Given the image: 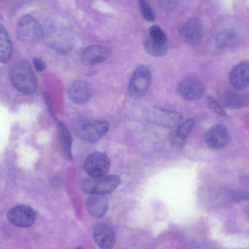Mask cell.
<instances>
[{"mask_svg":"<svg viewBox=\"0 0 249 249\" xmlns=\"http://www.w3.org/2000/svg\"><path fill=\"white\" fill-rule=\"evenodd\" d=\"M42 38L48 47L61 54L69 53L74 45V38L71 31L56 23H51L45 27Z\"/></svg>","mask_w":249,"mask_h":249,"instance_id":"1","label":"cell"},{"mask_svg":"<svg viewBox=\"0 0 249 249\" xmlns=\"http://www.w3.org/2000/svg\"><path fill=\"white\" fill-rule=\"evenodd\" d=\"M10 79L15 89L21 92L30 94L36 89L37 79L30 65L26 61L17 62L12 67Z\"/></svg>","mask_w":249,"mask_h":249,"instance_id":"2","label":"cell"},{"mask_svg":"<svg viewBox=\"0 0 249 249\" xmlns=\"http://www.w3.org/2000/svg\"><path fill=\"white\" fill-rule=\"evenodd\" d=\"M108 122L88 119H78L72 124L75 134L81 139L94 142L101 139L108 131Z\"/></svg>","mask_w":249,"mask_h":249,"instance_id":"3","label":"cell"},{"mask_svg":"<svg viewBox=\"0 0 249 249\" xmlns=\"http://www.w3.org/2000/svg\"><path fill=\"white\" fill-rule=\"evenodd\" d=\"M142 115L146 121L165 128H172L176 126L182 119L181 114L177 111L154 106L144 107Z\"/></svg>","mask_w":249,"mask_h":249,"instance_id":"4","label":"cell"},{"mask_svg":"<svg viewBox=\"0 0 249 249\" xmlns=\"http://www.w3.org/2000/svg\"><path fill=\"white\" fill-rule=\"evenodd\" d=\"M121 182L116 175H105L100 177H90L82 183L84 192L90 195H106L112 192Z\"/></svg>","mask_w":249,"mask_h":249,"instance_id":"5","label":"cell"},{"mask_svg":"<svg viewBox=\"0 0 249 249\" xmlns=\"http://www.w3.org/2000/svg\"><path fill=\"white\" fill-rule=\"evenodd\" d=\"M17 36L21 41L33 43L42 38L43 28L33 17L26 15L21 17L17 28Z\"/></svg>","mask_w":249,"mask_h":249,"instance_id":"6","label":"cell"},{"mask_svg":"<svg viewBox=\"0 0 249 249\" xmlns=\"http://www.w3.org/2000/svg\"><path fill=\"white\" fill-rule=\"evenodd\" d=\"M151 81V72L144 65L138 67L131 77L128 89L129 96L132 99L141 98L147 91Z\"/></svg>","mask_w":249,"mask_h":249,"instance_id":"7","label":"cell"},{"mask_svg":"<svg viewBox=\"0 0 249 249\" xmlns=\"http://www.w3.org/2000/svg\"><path fill=\"white\" fill-rule=\"evenodd\" d=\"M110 164V160L106 154L94 152L86 159L84 169L90 177H100L107 175Z\"/></svg>","mask_w":249,"mask_h":249,"instance_id":"8","label":"cell"},{"mask_svg":"<svg viewBox=\"0 0 249 249\" xmlns=\"http://www.w3.org/2000/svg\"><path fill=\"white\" fill-rule=\"evenodd\" d=\"M36 214L31 207L18 205L11 208L7 213V218L12 225L20 228L32 225L36 219Z\"/></svg>","mask_w":249,"mask_h":249,"instance_id":"9","label":"cell"},{"mask_svg":"<svg viewBox=\"0 0 249 249\" xmlns=\"http://www.w3.org/2000/svg\"><path fill=\"white\" fill-rule=\"evenodd\" d=\"M178 91L184 99L196 100L203 96L205 92V86L200 79L195 77H188L179 83Z\"/></svg>","mask_w":249,"mask_h":249,"instance_id":"10","label":"cell"},{"mask_svg":"<svg viewBox=\"0 0 249 249\" xmlns=\"http://www.w3.org/2000/svg\"><path fill=\"white\" fill-rule=\"evenodd\" d=\"M230 140L227 128L220 124L212 126L205 134V141L208 146L213 149H220L226 147Z\"/></svg>","mask_w":249,"mask_h":249,"instance_id":"11","label":"cell"},{"mask_svg":"<svg viewBox=\"0 0 249 249\" xmlns=\"http://www.w3.org/2000/svg\"><path fill=\"white\" fill-rule=\"evenodd\" d=\"M179 35L182 40L186 44L192 46L199 44L203 36L201 23L196 18L189 19L181 27Z\"/></svg>","mask_w":249,"mask_h":249,"instance_id":"12","label":"cell"},{"mask_svg":"<svg viewBox=\"0 0 249 249\" xmlns=\"http://www.w3.org/2000/svg\"><path fill=\"white\" fill-rule=\"evenodd\" d=\"M67 94L69 99L73 103L83 104L88 102L91 97V87L85 80H75L70 84Z\"/></svg>","mask_w":249,"mask_h":249,"instance_id":"13","label":"cell"},{"mask_svg":"<svg viewBox=\"0 0 249 249\" xmlns=\"http://www.w3.org/2000/svg\"><path fill=\"white\" fill-rule=\"evenodd\" d=\"M92 236L96 245L101 249H111L115 244L114 232L112 227L107 224L97 225L93 229Z\"/></svg>","mask_w":249,"mask_h":249,"instance_id":"14","label":"cell"},{"mask_svg":"<svg viewBox=\"0 0 249 249\" xmlns=\"http://www.w3.org/2000/svg\"><path fill=\"white\" fill-rule=\"evenodd\" d=\"M229 82L234 89L241 90L249 86V63L235 66L229 75Z\"/></svg>","mask_w":249,"mask_h":249,"instance_id":"15","label":"cell"},{"mask_svg":"<svg viewBox=\"0 0 249 249\" xmlns=\"http://www.w3.org/2000/svg\"><path fill=\"white\" fill-rule=\"evenodd\" d=\"M109 56L108 49L100 45H92L83 53L82 60L87 65H93L103 62Z\"/></svg>","mask_w":249,"mask_h":249,"instance_id":"16","label":"cell"},{"mask_svg":"<svg viewBox=\"0 0 249 249\" xmlns=\"http://www.w3.org/2000/svg\"><path fill=\"white\" fill-rule=\"evenodd\" d=\"M89 212L95 217H101L106 213L108 201L105 195H91L86 202Z\"/></svg>","mask_w":249,"mask_h":249,"instance_id":"17","label":"cell"},{"mask_svg":"<svg viewBox=\"0 0 249 249\" xmlns=\"http://www.w3.org/2000/svg\"><path fill=\"white\" fill-rule=\"evenodd\" d=\"M228 90L224 94V102L227 107L234 109L245 107L249 104V94Z\"/></svg>","mask_w":249,"mask_h":249,"instance_id":"18","label":"cell"},{"mask_svg":"<svg viewBox=\"0 0 249 249\" xmlns=\"http://www.w3.org/2000/svg\"><path fill=\"white\" fill-rule=\"evenodd\" d=\"M58 138L64 155L70 160H72L71 153L72 138L66 125L61 122H57Z\"/></svg>","mask_w":249,"mask_h":249,"instance_id":"19","label":"cell"},{"mask_svg":"<svg viewBox=\"0 0 249 249\" xmlns=\"http://www.w3.org/2000/svg\"><path fill=\"white\" fill-rule=\"evenodd\" d=\"M13 48L11 41L6 29L2 26L0 30V60L5 63L11 58Z\"/></svg>","mask_w":249,"mask_h":249,"instance_id":"20","label":"cell"},{"mask_svg":"<svg viewBox=\"0 0 249 249\" xmlns=\"http://www.w3.org/2000/svg\"><path fill=\"white\" fill-rule=\"evenodd\" d=\"M143 45L146 52L154 57H160L164 55L168 49L167 44H158L153 41L149 37L144 39Z\"/></svg>","mask_w":249,"mask_h":249,"instance_id":"21","label":"cell"},{"mask_svg":"<svg viewBox=\"0 0 249 249\" xmlns=\"http://www.w3.org/2000/svg\"><path fill=\"white\" fill-rule=\"evenodd\" d=\"M236 33L231 29H226L221 31L217 36L214 42L215 46L217 49L223 48L234 38Z\"/></svg>","mask_w":249,"mask_h":249,"instance_id":"22","label":"cell"},{"mask_svg":"<svg viewBox=\"0 0 249 249\" xmlns=\"http://www.w3.org/2000/svg\"><path fill=\"white\" fill-rule=\"evenodd\" d=\"M195 125L194 120L189 118L181 124L173 133L178 139L185 142Z\"/></svg>","mask_w":249,"mask_h":249,"instance_id":"23","label":"cell"},{"mask_svg":"<svg viewBox=\"0 0 249 249\" xmlns=\"http://www.w3.org/2000/svg\"><path fill=\"white\" fill-rule=\"evenodd\" d=\"M149 38L153 41L161 44L167 45L165 34L162 29L158 25H153L149 29Z\"/></svg>","mask_w":249,"mask_h":249,"instance_id":"24","label":"cell"},{"mask_svg":"<svg viewBox=\"0 0 249 249\" xmlns=\"http://www.w3.org/2000/svg\"><path fill=\"white\" fill-rule=\"evenodd\" d=\"M206 102L208 107L212 111L221 116L226 115V113L222 106L211 96L206 97Z\"/></svg>","mask_w":249,"mask_h":249,"instance_id":"25","label":"cell"},{"mask_svg":"<svg viewBox=\"0 0 249 249\" xmlns=\"http://www.w3.org/2000/svg\"><path fill=\"white\" fill-rule=\"evenodd\" d=\"M140 10L143 18L147 20L153 21L155 19L154 13L148 4L145 0H138Z\"/></svg>","mask_w":249,"mask_h":249,"instance_id":"26","label":"cell"},{"mask_svg":"<svg viewBox=\"0 0 249 249\" xmlns=\"http://www.w3.org/2000/svg\"><path fill=\"white\" fill-rule=\"evenodd\" d=\"M230 199L235 201L249 199V191L246 190H237L230 192Z\"/></svg>","mask_w":249,"mask_h":249,"instance_id":"27","label":"cell"},{"mask_svg":"<svg viewBox=\"0 0 249 249\" xmlns=\"http://www.w3.org/2000/svg\"><path fill=\"white\" fill-rule=\"evenodd\" d=\"M179 0H159L161 7L167 11H172L178 4Z\"/></svg>","mask_w":249,"mask_h":249,"instance_id":"28","label":"cell"},{"mask_svg":"<svg viewBox=\"0 0 249 249\" xmlns=\"http://www.w3.org/2000/svg\"><path fill=\"white\" fill-rule=\"evenodd\" d=\"M33 64L36 69L39 72L44 71L46 67L45 63L39 58H35L33 59Z\"/></svg>","mask_w":249,"mask_h":249,"instance_id":"29","label":"cell"},{"mask_svg":"<svg viewBox=\"0 0 249 249\" xmlns=\"http://www.w3.org/2000/svg\"><path fill=\"white\" fill-rule=\"evenodd\" d=\"M43 95H44L45 100L46 101V102L47 104L48 107L53 117V118H55V114L54 113L53 108L52 106L50 103V100H49V97L48 96L47 94L46 93Z\"/></svg>","mask_w":249,"mask_h":249,"instance_id":"30","label":"cell"},{"mask_svg":"<svg viewBox=\"0 0 249 249\" xmlns=\"http://www.w3.org/2000/svg\"><path fill=\"white\" fill-rule=\"evenodd\" d=\"M244 213L246 219L249 221V205L245 208Z\"/></svg>","mask_w":249,"mask_h":249,"instance_id":"31","label":"cell"},{"mask_svg":"<svg viewBox=\"0 0 249 249\" xmlns=\"http://www.w3.org/2000/svg\"><path fill=\"white\" fill-rule=\"evenodd\" d=\"M241 180L243 183L246 182V183H248V182H249V177L247 176L246 175H244L241 178Z\"/></svg>","mask_w":249,"mask_h":249,"instance_id":"32","label":"cell"}]
</instances>
